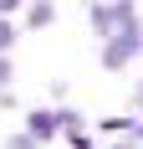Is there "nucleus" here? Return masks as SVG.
Wrapping results in <instances>:
<instances>
[]
</instances>
